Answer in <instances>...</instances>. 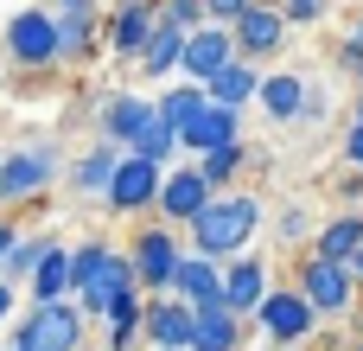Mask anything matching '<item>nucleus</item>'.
<instances>
[{"mask_svg":"<svg viewBox=\"0 0 363 351\" xmlns=\"http://www.w3.org/2000/svg\"><path fill=\"white\" fill-rule=\"evenodd\" d=\"M262 217H268L262 192H249V185H236V192H217V198H211V205L191 217V230H185V249H191V256H211V262H236V256H249V243H255Z\"/></svg>","mask_w":363,"mask_h":351,"instance_id":"obj_1","label":"nucleus"},{"mask_svg":"<svg viewBox=\"0 0 363 351\" xmlns=\"http://www.w3.org/2000/svg\"><path fill=\"white\" fill-rule=\"evenodd\" d=\"M121 294H134V262H128V249L108 243V237L70 243V301H77V313H83V320H102Z\"/></svg>","mask_w":363,"mask_h":351,"instance_id":"obj_2","label":"nucleus"},{"mask_svg":"<svg viewBox=\"0 0 363 351\" xmlns=\"http://www.w3.org/2000/svg\"><path fill=\"white\" fill-rule=\"evenodd\" d=\"M64 179V147L32 134V141H13L0 153V211H19V205H38L51 185Z\"/></svg>","mask_w":363,"mask_h":351,"instance_id":"obj_3","label":"nucleus"},{"mask_svg":"<svg viewBox=\"0 0 363 351\" xmlns=\"http://www.w3.org/2000/svg\"><path fill=\"white\" fill-rule=\"evenodd\" d=\"M121 249H128V262H134V288H140V294H172V275H179V262L191 256V249H185V230H172V224H160V217H140Z\"/></svg>","mask_w":363,"mask_h":351,"instance_id":"obj_4","label":"nucleus"},{"mask_svg":"<svg viewBox=\"0 0 363 351\" xmlns=\"http://www.w3.org/2000/svg\"><path fill=\"white\" fill-rule=\"evenodd\" d=\"M0 51H6V64H13L19 77H51V70H64V64H57V13H51V6H19V13L6 19V32H0Z\"/></svg>","mask_w":363,"mask_h":351,"instance_id":"obj_5","label":"nucleus"},{"mask_svg":"<svg viewBox=\"0 0 363 351\" xmlns=\"http://www.w3.org/2000/svg\"><path fill=\"white\" fill-rule=\"evenodd\" d=\"M294 288L313 301L319 326H332V320H345V313L363 307V288L351 281V269H345V262H325V256H313V249L294 256Z\"/></svg>","mask_w":363,"mask_h":351,"instance_id":"obj_6","label":"nucleus"},{"mask_svg":"<svg viewBox=\"0 0 363 351\" xmlns=\"http://www.w3.org/2000/svg\"><path fill=\"white\" fill-rule=\"evenodd\" d=\"M255 333H262L274 351L306 345V339L319 333V313H313V301H306L294 281H274V288H268V301L255 307Z\"/></svg>","mask_w":363,"mask_h":351,"instance_id":"obj_7","label":"nucleus"},{"mask_svg":"<svg viewBox=\"0 0 363 351\" xmlns=\"http://www.w3.org/2000/svg\"><path fill=\"white\" fill-rule=\"evenodd\" d=\"M83 313L77 301H51V307H26V320L13 326L6 351H83Z\"/></svg>","mask_w":363,"mask_h":351,"instance_id":"obj_8","label":"nucleus"},{"mask_svg":"<svg viewBox=\"0 0 363 351\" xmlns=\"http://www.w3.org/2000/svg\"><path fill=\"white\" fill-rule=\"evenodd\" d=\"M313 83H319V77H306V70H294V64H268V70H262V90H255L262 122H268V128H300V115H306V102H313Z\"/></svg>","mask_w":363,"mask_h":351,"instance_id":"obj_9","label":"nucleus"},{"mask_svg":"<svg viewBox=\"0 0 363 351\" xmlns=\"http://www.w3.org/2000/svg\"><path fill=\"white\" fill-rule=\"evenodd\" d=\"M153 32H160V0H115L102 13V51L121 58V64H140Z\"/></svg>","mask_w":363,"mask_h":351,"instance_id":"obj_10","label":"nucleus"},{"mask_svg":"<svg viewBox=\"0 0 363 351\" xmlns=\"http://www.w3.org/2000/svg\"><path fill=\"white\" fill-rule=\"evenodd\" d=\"M160 179H166V166H153V160H140V153H121L102 211H115V217H153V205H160Z\"/></svg>","mask_w":363,"mask_h":351,"instance_id":"obj_11","label":"nucleus"},{"mask_svg":"<svg viewBox=\"0 0 363 351\" xmlns=\"http://www.w3.org/2000/svg\"><path fill=\"white\" fill-rule=\"evenodd\" d=\"M230 38H236V58H249V64H274L281 51H287V38H294V26L281 19V6L274 0H255L236 26H230Z\"/></svg>","mask_w":363,"mask_h":351,"instance_id":"obj_12","label":"nucleus"},{"mask_svg":"<svg viewBox=\"0 0 363 351\" xmlns=\"http://www.w3.org/2000/svg\"><path fill=\"white\" fill-rule=\"evenodd\" d=\"M211 198H217V192H211V179L198 173V160H179V166H166V179H160V205H153V217L172 224V230H191V217H198Z\"/></svg>","mask_w":363,"mask_h":351,"instance_id":"obj_13","label":"nucleus"},{"mask_svg":"<svg viewBox=\"0 0 363 351\" xmlns=\"http://www.w3.org/2000/svg\"><path fill=\"white\" fill-rule=\"evenodd\" d=\"M57 13V64L83 70L102 58V6H51Z\"/></svg>","mask_w":363,"mask_h":351,"instance_id":"obj_14","label":"nucleus"},{"mask_svg":"<svg viewBox=\"0 0 363 351\" xmlns=\"http://www.w3.org/2000/svg\"><path fill=\"white\" fill-rule=\"evenodd\" d=\"M153 115H160L153 96H140V90H102V102H96V134L115 141V147H134Z\"/></svg>","mask_w":363,"mask_h":351,"instance_id":"obj_15","label":"nucleus"},{"mask_svg":"<svg viewBox=\"0 0 363 351\" xmlns=\"http://www.w3.org/2000/svg\"><path fill=\"white\" fill-rule=\"evenodd\" d=\"M230 141H242V109H223V102H204V109L179 128V153H185V160H204V153H217V147H230Z\"/></svg>","mask_w":363,"mask_h":351,"instance_id":"obj_16","label":"nucleus"},{"mask_svg":"<svg viewBox=\"0 0 363 351\" xmlns=\"http://www.w3.org/2000/svg\"><path fill=\"white\" fill-rule=\"evenodd\" d=\"M268 288H274V275H268V256H236V262H223V307L236 313V320H255V307L268 301Z\"/></svg>","mask_w":363,"mask_h":351,"instance_id":"obj_17","label":"nucleus"},{"mask_svg":"<svg viewBox=\"0 0 363 351\" xmlns=\"http://www.w3.org/2000/svg\"><path fill=\"white\" fill-rule=\"evenodd\" d=\"M255 339V320H236L223 301L191 307V351H242Z\"/></svg>","mask_w":363,"mask_h":351,"instance_id":"obj_18","label":"nucleus"},{"mask_svg":"<svg viewBox=\"0 0 363 351\" xmlns=\"http://www.w3.org/2000/svg\"><path fill=\"white\" fill-rule=\"evenodd\" d=\"M230 64H236V38H230V26H198V32H185V64H179L185 83H211V77L230 70Z\"/></svg>","mask_w":363,"mask_h":351,"instance_id":"obj_19","label":"nucleus"},{"mask_svg":"<svg viewBox=\"0 0 363 351\" xmlns=\"http://www.w3.org/2000/svg\"><path fill=\"white\" fill-rule=\"evenodd\" d=\"M140 339H147V351H191V307L172 294H147Z\"/></svg>","mask_w":363,"mask_h":351,"instance_id":"obj_20","label":"nucleus"},{"mask_svg":"<svg viewBox=\"0 0 363 351\" xmlns=\"http://www.w3.org/2000/svg\"><path fill=\"white\" fill-rule=\"evenodd\" d=\"M121 153H128V147H115V141H102V134H96V141H89V147H83L70 166H64L70 192L102 205V198H108V179H115V166H121Z\"/></svg>","mask_w":363,"mask_h":351,"instance_id":"obj_21","label":"nucleus"},{"mask_svg":"<svg viewBox=\"0 0 363 351\" xmlns=\"http://www.w3.org/2000/svg\"><path fill=\"white\" fill-rule=\"evenodd\" d=\"M172 301H185V307L223 301V262H211V256H185L179 275H172Z\"/></svg>","mask_w":363,"mask_h":351,"instance_id":"obj_22","label":"nucleus"},{"mask_svg":"<svg viewBox=\"0 0 363 351\" xmlns=\"http://www.w3.org/2000/svg\"><path fill=\"white\" fill-rule=\"evenodd\" d=\"M255 160H262V147H249V134H242V141H230V147L204 153V160H198V173L211 179V192H236V185H242V173H249Z\"/></svg>","mask_w":363,"mask_h":351,"instance_id":"obj_23","label":"nucleus"},{"mask_svg":"<svg viewBox=\"0 0 363 351\" xmlns=\"http://www.w3.org/2000/svg\"><path fill=\"white\" fill-rule=\"evenodd\" d=\"M179 64H185V32L160 19V32L147 38V51H140V64H134V70H140L147 83H166V77H179Z\"/></svg>","mask_w":363,"mask_h":351,"instance_id":"obj_24","label":"nucleus"},{"mask_svg":"<svg viewBox=\"0 0 363 351\" xmlns=\"http://www.w3.org/2000/svg\"><path fill=\"white\" fill-rule=\"evenodd\" d=\"M204 90H211V102H223V109H242V115H249V109H255V90H262V64L236 58V64H230V70H217Z\"/></svg>","mask_w":363,"mask_h":351,"instance_id":"obj_25","label":"nucleus"},{"mask_svg":"<svg viewBox=\"0 0 363 351\" xmlns=\"http://www.w3.org/2000/svg\"><path fill=\"white\" fill-rule=\"evenodd\" d=\"M51 301H70V243H57L26 281V307H51Z\"/></svg>","mask_w":363,"mask_h":351,"instance_id":"obj_26","label":"nucleus"},{"mask_svg":"<svg viewBox=\"0 0 363 351\" xmlns=\"http://www.w3.org/2000/svg\"><path fill=\"white\" fill-rule=\"evenodd\" d=\"M357 249H363V211H338V217H325L319 237H313V256H325V262H351Z\"/></svg>","mask_w":363,"mask_h":351,"instance_id":"obj_27","label":"nucleus"},{"mask_svg":"<svg viewBox=\"0 0 363 351\" xmlns=\"http://www.w3.org/2000/svg\"><path fill=\"white\" fill-rule=\"evenodd\" d=\"M51 249H57V237H51V230H19V243H13V256H6V269H0V281L26 288V281H32V269H38Z\"/></svg>","mask_w":363,"mask_h":351,"instance_id":"obj_28","label":"nucleus"},{"mask_svg":"<svg viewBox=\"0 0 363 351\" xmlns=\"http://www.w3.org/2000/svg\"><path fill=\"white\" fill-rule=\"evenodd\" d=\"M204 102H211V90H204V83H185V77H179V83H166V90L153 96V109H160V122H166V128H185Z\"/></svg>","mask_w":363,"mask_h":351,"instance_id":"obj_29","label":"nucleus"},{"mask_svg":"<svg viewBox=\"0 0 363 351\" xmlns=\"http://www.w3.org/2000/svg\"><path fill=\"white\" fill-rule=\"evenodd\" d=\"M128 153H140V160H153V166H179V128H166L160 115L140 128V141L128 147Z\"/></svg>","mask_w":363,"mask_h":351,"instance_id":"obj_30","label":"nucleus"},{"mask_svg":"<svg viewBox=\"0 0 363 351\" xmlns=\"http://www.w3.org/2000/svg\"><path fill=\"white\" fill-rule=\"evenodd\" d=\"M274 237H281V249H313V237H319L313 205H287V211L274 217Z\"/></svg>","mask_w":363,"mask_h":351,"instance_id":"obj_31","label":"nucleus"},{"mask_svg":"<svg viewBox=\"0 0 363 351\" xmlns=\"http://www.w3.org/2000/svg\"><path fill=\"white\" fill-rule=\"evenodd\" d=\"M274 6H281V19H287L294 32H306V26H325L338 0H274Z\"/></svg>","mask_w":363,"mask_h":351,"instance_id":"obj_32","label":"nucleus"},{"mask_svg":"<svg viewBox=\"0 0 363 351\" xmlns=\"http://www.w3.org/2000/svg\"><path fill=\"white\" fill-rule=\"evenodd\" d=\"M160 19L179 32H198V26H211V6L204 0H160Z\"/></svg>","mask_w":363,"mask_h":351,"instance_id":"obj_33","label":"nucleus"},{"mask_svg":"<svg viewBox=\"0 0 363 351\" xmlns=\"http://www.w3.org/2000/svg\"><path fill=\"white\" fill-rule=\"evenodd\" d=\"M338 160H345L351 173H363V122H351V128H345V141H338Z\"/></svg>","mask_w":363,"mask_h":351,"instance_id":"obj_34","label":"nucleus"},{"mask_svg":"<svg viewBox=\"0 0 363 351\" xmlns=\"http://www.w3.org/2000/svg\"><path fill=\"white\" fill-rule=\"evenodd\" d=\"M204 6H211V26H236L255 0H204Z\"/></svg>","mask_w":363,"mask_h":351,"instance_id":"obj_35","label":"nucleus"},{"mask_svg":"<svg viewBox=\"0 0 363 351\" xmlns=\"http://www.w3.org/2000/svg\"><path fill=\"white\" fill-rule=\"evenodd\" d=\"M332 115V96H325V83H313V102H306V115H300V128H319Z\"/></svg>","mask_w":363,"mask_h":351,"instance_id":"obj_36","label":"nucleus"},{"mask_svg":"<svg viewBox=\"0 0 363 351\" xmlns=\"http://www.w3.org/2000/svg\"><path fill=\"white\" fill-rule=\"evenodd\" d=\"M13 243H19V224L0 211V269H6V256H13Z\"/></svg>","mask_w":363,"mask_h":351,"instance_id":"obj_37","label":"nucleus"},{"mask_svg":"<svg viewBox=\"0 0 363 351\" xmlns=\"http://www.w3.org/2000/svg\"><path fill=\"white\" fill-rule=\"evenodd\" d=\"M13 301H19V288H13V281H0V326L13 320Z\"/></svg>","mask_w":363,"mask_h":351,"instance_id":"obj_38","label":"nucleus"},{"mask_svg":"<svg viewBox=\"0 0 363 351\" xmlns=\"http://www.w3.org/2000/svg\"><path fill=\"white\" fill-rule=\"evenodd\" d=\"M345 269H351V281H357V288H363V249H357V256H351V262H345Z\"/></svg>","mask_w":363,"mask_h":351,"instance_id":"obj_39","label":"nucleus"},{"mask_svg":"<svg viewBox=\"0 0 363 351\" xmlns=\"http://www.w3.org/2000/svg\"><path fill=\"white\" fill-rule=\"evenodd\" d=\"M45 6H102V0H45Z\"/></svg>","mask_w":363,"mask_h":351,"instance_id":"obj_40","label":"nucleus"},{"mask_svg":"<svg viewBox=\"0 0 363 351\" xmlns=\"http://www.w3.org/2000/svg\"><path fill=\"white\" fill-rule=\"evenodd\" d=\"M351 122H363V96H357V109H351Z\"/></svg>","mask_w":363,"mask_h":351,"instance_id":"obj_41","label":"nucleus"},{"mask_svg":"<svg viewBox=\"0 0 363 351\" xmlns=\"http://www.w3.org/2000/svg\"><path fill=\"white\" fill-rule=\"evenodd\" d=\"M357 96H363V70H357Z\"/></svg>","mask_w":363,"mask_h":351,"instance_id":"obj_42","label":"nucleus"},{"mask_svg":"<svg viewBox=\"0 0 363 351\" xmlns=\"http://www.w3.org/2000/svg\"><path fill=\"white\" fill-rule=\"evenodd\" d=\"M287 351H300V345H287Z\"/></svg>","mask_w":363,"mask_h":351,"instance_id":"obj_43","label":"nucleus"}]
</instances>
